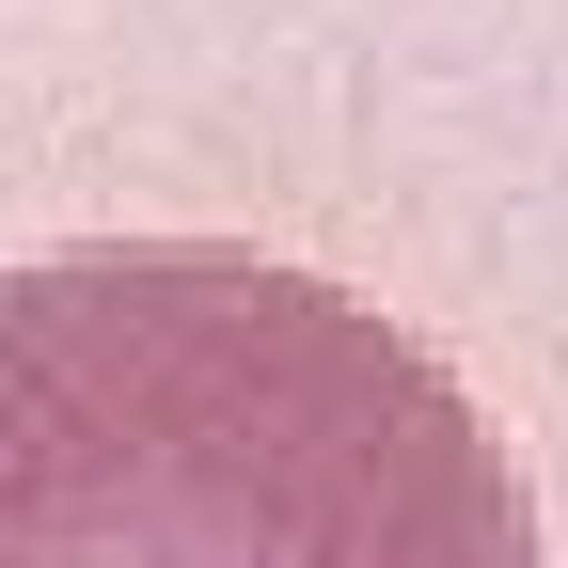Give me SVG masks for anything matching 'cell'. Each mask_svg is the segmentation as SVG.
Segmentation results:
<instances>
[{
	"mask_svg": "<svg viewBox=\"0 0 568 568\" xmlns=\"http://www.w3.org/2000/svg\"><path fill=\"white\" fill-rule=\"evenodd\" d=\"M332 347L347 316L301 268H17L0 284V568H332V521L284 537V489L410 379L379 347L332 395V426H284Z\"/></svg>",
	"mask_w": 568,
	"mask_h": 568,
	"instance_id": "1",
	"label": "cell"
}]
</instances>
